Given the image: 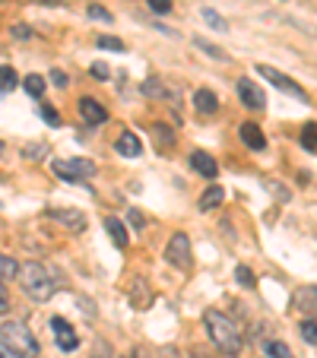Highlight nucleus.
I'll use <instances>...</instances> for the list:
<instances>
[{
    "mask_svg": "<svg viewBox=\"0 0 317 358\" xmlns=\"http://www.w3.org/2000/svg\"><path fill=\"white\" fill-rule=\"evenodd\" d=\"M203 324H206L209 339L216 343L219 352H225V355H238V352H241V330L235 327V320H229V314L209 308V311L203 314Z\"/></svg>",
    "mask_w": 317,
    "mask_h": 358,
    "instance_id": "nucleus-1",
    "label": "nucleus"
},
{
    "mask_svg": "<svg viewBox=\"0 0 317 358\" xmlns=\"http://www.w3.org/2000/svg\"><path fill=\"white\" fill-rule=\"evenodd\" d=\"M20 279H22V292L35 301H48V298L55 295V282H51V273L45 270L41 264H26L20 270Z\"/></svg>",
    "mask_w": 317,
    "mask_h": 358,
    "instance_id": "nucleus-2",
    "label": "nucleus"
},
{
    "mask_svg": "<svg viewBox=\"0 0 317 358\" xmlns=\"http://www.w3.org/2000/svg\"><path fill=\"white\" fill-rule=\"evenodd\" d=\"M0 339H3L13 352H20V355H26V358L38 355V339L32 336V330H29L22 320H7V324L0 327Z\"/></svg>",
    "mask_w": 317,
    "mask_h": 358,
    "instance_id": "nucleus-3",
    "label": "nucleus"
},
{
    "mask_svg": "<svg viewBox=\"0 0 317 358\" xmlns=\"http://www.w3.org/2000/svg\"><path fill=\"white\" fill-rule=\"evenodd\" d=\"M51 169H55V175L67 184H83V178L95 175V165L86 162V159H57V162H51Z\"/></svg>",
    "mask_w": 317,
    "mask_h": 358,
    "instance_id": "nucleus-4",
    "label": "nucleus"
},
{
    "mask_svg": "<svg viewBox=\"0 0 317 358\" xmlns=\"http://www.w3.org/2000/svg\"><path fill=\"white\" fill-rule=\"evenodd\" d=\"M165 260H169L171 266H178V270H190V264H194V254H190V238L184 235V231H175V235L169 238Z\"/></svg>",
    "mask_w": 317,
    "mask_h": 358,
    "instance_id": "nucleus-5",
    "label": "nucleus"
},
{
    "mask_svg": "<svg viewBox=\"0 0 317 358\" xmlns=\"http://www.w3.org/2000/svg\"><path fill=\"white\" fill-rule=\"evenodd\" d=\"M257 73L263 76V80H270L273 86L279 89V92H286V95H292V99H308V95H304V89L298 86L295 80H292V76H286V73H279V70H273V67H267V64H260V67H257Z\"/></svg>",
    "mask_w": 317,
    "mask_h": 358,
    "instance_id": "nucleus-6",
    "label": "nucleus"
},
{
    "mask_svg": "<svg viewBox=\"0 0 317 358\" xmlns=\"http://www.w3.org/2000/svg\"><path fill=\"white\" fill-rule=\"evenodd\" d=\"M238 99H241V105L251 111L267 108V95L260 92V86H257L254 80H238Z\"/></svg>",
    "mask_w": 317,
    "mask_h": 358,
    "instance_id": "nucleus-7",
    "label": "nucleus"
},
{
    "mask_svg": "<svg viewBox=\"0 0 317 358\" xmlns=\"http://www.w3.org/2000/svg\"><path fill=\"white\" fill-rule=\"evenodd\" d=\"M51 330H55V343L61 345L64 352H73L76 345H80V336H76V330L64 317H51Z\"/></svg>",
    "mask_w": 317,
    "mask_h": 358,
    "instance_id": "nucleus-8",
    "label": "nucleus"
},
{
    "mask_svg": "<svg viewBox=\"0 0 317 358\" xmlns=\"http://www.w3.org/2000/svg\"><path fill=\"white\" fill-rule=\"evenodd\" d=\"M48 216L57 219V222H64L70 231H83V229H86V216H83L80 210H61V206H55V210H48Z\"/></svg>",
    "mask_w": 317,
    "mask_h": 358,
    "instance_id": "nucleus-9",
    "label": "nucleus"
},
{
    "mask_svg": "<svg viewBox=\"0 0 317 358\" xmlns=\"http://www.w3.org/2000/svg\"><path fill=\"white\" fill-rule=\"evenodd\" d=\"M80 115H83V121L89 124V127H95V124H105V117H108V111L101 108L95 99H80Z\"/></svg>",
    "mask_w": 317,
    "mask_h": 358,
    "instance_id": "nucleus-10",
    "label": "nucleus"
},
{
    "mask_svg": "<svg viewBox=\"0 0 317 358\" xmlns=\"http://www.w3.org/2000/svg\"><path fill=\"white\" fill-rule=\"evenodd\" d=\"M190 165H194V169L200 171L203 178H216L219 175L216 159L209 156V152H203V149H194V152H190Z\"/></svg>",
    "mask_w": 317,
    "mask_h": 358,
    "instance_id": "nucleus-11",
    "label": "nucleus"
},
{
    "mask_svg": "<svg viewBox=\"0 0 317 358\" xmlns=\"http://www.w3.org/2000/svg\"><path fill=\"white\" fill-rule=\"evenodd\" d=\"M115 149H118V156L136 159V156H140V152H143V143H140V136H136V134H130V130H124V134L118 136Z\"/></svg>",
    "mask_w": 317,
    "mask_h": 358,
    "instance_id": "nucleus-12",
    "label": "nucleus"
},
{
    "mask_svg": "<svg viewBox=\"0 0 317 358\" xmlns=\"http://www.w3.org/2000/svg\"><path fill=\"white\" fill-rule=\"evenodd\" d=\"M238 134H241V143L248 149H263L267 146V136H263V130L257 127V124H241V130H238Z\"/></svg>",
    "mask_w": 317,
    "mask_h": 358,
    "instance_id": "nucleus-13",
    "label": "nucleus"
},
{
    "mask_svg": "<svg viewBox=\"0 0 317 358\" xmlns=\"http://www.w3.org/2000/svg\"><path fill=\"white\" fill-rule=\"evenodd\" d=\"M194 108L200 111V115H216V108H219L216 92H209V89H197L194 92Z\"/></svg>",
    "mask_w": 317,
    "mask_h": 358,
    "instance_id": "nucleus-14",
    "label": "nucleus"
},
{
    "mask_svg": "<svg viewBox=\"0 0 317 358\" xmlns=\"http://www.w3.org/2000/svg\"><path fill=\"white\" fill-rule=\"evenodd\" d=\"M130 301H134V308H140V311L153 301V295H149V289H146V279H134V285H130Z\"/></svg>",
    "mask_w": 317,
    "mask_h": 358,
    "instance_id": "nucleus-15",
    "label": "nucleus"
},
{
    "mask_svg": "<svg viewBox=\"0 0 317 358\" xmlns=\"http://www.w3.org/2000/svg\"><path fill=\"white\" fill-rule=\"evenodd\" d=\"M105 229H108L111 241H115L118 248H127V229H124V222H121V219L108 216V219H105Z\"/></svg>",
    "mask_w": 317,
    "mask_h": 358,
    "instance_id": "nucleus-16",
    "label": "nucleus"
},
{
    "mask_svg": "<svg viewBox=\"0 0 317 358\" xmlns=\"http://www.w3.org/2000/svg\"><path fill=\"white\" fill-rule=\"evenodd\" d=\"M223 200H225L223 187H219V184H213V187H206V190L200 194V210H216Z\"/></svg>",
    "mask_w": 317,
    "mask_h": 358,
    "instance_id": "nucleus-17",
    "label": "nucleus"
},
{
    "mask_svg": "<svg viewBox=\"0 0 317 358\" xmlns=\"http://www.w3.org/2000/svg\"><path fill=\"white\" fill-rule=\"evenodd\" d=\"M200 16H203V22H206L209 29H216V32H229V20H223V16H219L213 7H203Z\"/></svg>",
    "mask_w": 317,
    "mask_h": 358,
    "instance_id": "nucleus-18",
    "label": "nucleus"
},
{
    "mask_svg": "<svg viewBox=\"0 0 317 358\" xmlns=\"http://www.w3.org/2000/svg\"><path fill=\"white\" fill-rule=\"evenodd\" d=\"M295 304H302V311L308 308L311 314H317V285H308V289H302L295 295Z\"/></svg>",
    "mask_w": 317,
    "mask_h": 358,
    "instance_id": "nucleus-19",
    "label": "nucleus"
},
{
    "mask_svg": "<svg viewBox=\"0 0 317 358\" xmlns=\"http://www.w3.org/2000/svg\"><path fill=\"white\" fill-rule=\"evenodd\" d=\"M20 270H22V266L16 264L13 257L0 254V279H3V282H7V279H16V276H20Z\"/></svg>",
    "mask_w": 317,
    "mask_h": 358,
    "instance_id": "nucleus-20",
    "label": "nucleus"
},
{
    "mask_svg": "<svg viewBox=\"0 0 317 358\" xmlns=\"http://www.w3.org/2000/svg\"><path fill=\"white\" fill-rule=\"evenodd\" d=\"M20 86V76L13 67H0V92H13Z\"/></svg>",
    "mask_w": 317,
    "mask_h": 358,
    "instance_id": "nucleus-21",
    "label": "nucleus"
},
{
    "mask_svg": "<svg viewBox=\"0 0 317 358\" xmlns=\"http://www.w3.org/2000/svg\"><path fill=\"white\" fill-rule=\"evenodd\" d=\"M22 86H26V92L32 95V99H38V95L45 92V80H41L38 73H29L26 80H22Z\"/></svg>",
    "mask_w": 317,
    "mask_h": 358,
    "instance_id": "nucleus-22",
    "label": "nucleus"
},
{
    "mask_svg": "<svg viewBox=\"0 0 317 358\" xmlns=\"http://www.w3.org/2000/svg\"><path fill=\"white\" fill-rule=\"evenodd\" d=\"M194 45L200 48V51H206L209 57H216V61H225V57H229V55H225V51H223V48H219V45H213V41H206V38H194Z\"/></svg>",
    "mask_w": 317,
    "mask_h": 358,
    "instance_id": "nucleus-23",
    "label": "nucleus"
},
{
    "mask_svg": "<svg viewBox=\"0 0 317 358\" xmlns=\"http://www.w3.org/2000/svg\"><path fill=\"white\" fill-rule=\"evenodd\" d=\"M143 92H146V95H155V99H171V92H169V89H165L159 80H146V83H143Z\"/></svg>",
    "mask_w": 317,
    "mask_h": 358,
    "instance_id": "nucleus-24",
    "label": "nucleus"
},
{
    "mask_svg": "<svg viewBox=\"0 0 317 358\" xmlns=\"http://www.w3.org/2000/svg\"><path fill=\"white\" fill-rule=\"evenodd\" d=\"M267 355L270 358H292V349L286 343H279V339H270V343H267Z\"/></svg>",
    "mask_w": 317,
    "mask_h": 358,
    "instance_id": "nucleus-25",
    "label": "nucleus"
},
{
    "mask_svg": "<svg viewBox=\"0 0 317 358\" xmlns=\"http://www.w3.org/2000/svg\"><path fill=\"white\" fill-rule=\"evenodd\" d=\"M302 339L308 345H317V320H302Z\"/></svg>",
    "mask_w": 317,
    "mask_h": 358,
    "instance_id": "nucleus-26",
    "label": "nucleus"
},
{
    "mask_svg": "<svg viewBox=\"0 0 317 358\" xmlns=\"http://www.w3.org/2000/svg\"><path fill=\"white\" fill-rule=\"evenodd\" d=\"M153 136L159 140V146H162V149H169V146H171V140H175V136H171V130H169V127H162V124H155V127H153Z\"/></svg>",
    "mask_w": 317,
    "mask_h": 358,
    "instance_id": "nucleus-27",
    "label": "nucleus"
},
{
    "mask_svg": "<svg viewBox=\"0 0 317 358\" xmlns=\"http://www.w3.org/2000/svg\"><path fill=\"white\" fill-rule=\"evenodd\" d=\"M99 48H105V51H124V41L115 38V35H99Z\"/></svg>",
    "mask_w": 317,
    "mask_h": 358,
    "instance_id": "nucleus-28",
    "label": "nucleus"
},
{
    "mask_svg": "<svg viewBox=\"0 0 317 358\" xmlns=\"http://www.w3.org/2000/svg\"><path fill=\"white\" fill-rule=\"evenodd\" d=\"M41 156H45V143H32V146H22V159H32V162H38Z\"/></svg>",
    "mask_w": 317,
    "mask_h": 358,
    "instance_id": "nucleus-29",
    "label": "nucleus"
},
{
    "mask_svg": "<svg viewBox=\"0 0 317 358\" xmlns=\"http://www.w3.org/2000/svg\"><path fill=\"white\" fill-rule=\"evenodd\" d=\"M235 279H238V285H244V289H254V273H251L248 266H238Z\"/></svg>",
    "mask_w": 317,
    "mask_h": 358,
    "instance_id": "nucleus-30",
    "label": "nucleus"
},
{
    "mask_svg": "<svg viewBox=\"0 0 317 358\" xmlns=\"http://www.w3.org/2000/svg\"><path fill=\"white\" fill-rule=\"evenodd\" d=\"M302 143L308 149H317V124H308V127L302 130Z\"/></svg>",
    "mask_w": 317,
    "mask_h": 358,
    "instance_id": "nucleus-31",
    "label": "nucleus"
},
{
    "mask_svg": "<svg viewBox=\"0 0 317 358\" xmlns=\"http://www.w3.org/2000/svg\"><path fill=\"white\" fill-rule=\"evenodd\" d=\"M86 13L92 16V20H101V22H111V13L105 7H99V3H89L86 7Z\"/></svg>",
    "mask_w": 317,
    "mask_h": 358,
    "instance_id": "nucleus-32",
    "label": "nucleus"
},
{
    "mask_svg": "<svg viewBox=\"0 0 317 358\" xmlns=\"http://www.w3.org/2000/svg\"><path fill=\"white\" fill-rule=\"evenodd\" d=\"M146 3H149V10H153V13H159V16L171 13V0H146Z\"/></svg>",
    "mask_w": 317,
    "mask_h": 358,
    "instance_id": "nucleus-33",
    "label": "nucleus"
},
{
    "mask_svg": "<svg viewBox=\"0 0 317 358\" xmlns=\"http://www.w3.org/2000/svg\"><path fill=\"white\" fill-rule=\"evenodd\" d=\"M13 304H10V295H7V285H3V279H0V314H7Z\"/></svg>",
    "mask_w": 317,
    "mask_h": 358,
    "instance_id": "nucleus-34",
    "label": "nucleus"
},
{
    "mask_svg": "<svg viewBox=\"0 0 317 358\" xmlns=\"http://www.w3.org/2000/svg\"><path fill=\"white\" fill-rule=\"evenodd\" d=\"M89 73H92L95 76V80H108V73H111V70L108 67H105V64H92V67H89Z\"/></svg>",
    "mask_w": 317,
    "mask_h": 358,
    "instance_id": "nucleus-35",
    "label": "nucleus"
},
{
    "mask_svg": "<svg viewBox=\"0 0 317 358\" xmlns=\"http://www.w3.org/2000/svg\"><path fill=\"white\" fill-rule=\"evenodd\" d=\"M92 358H111V345H108V343H95Z\"/></svg>",
    "mask_w": 317,
    "mask_h": 358,
    "instance_id": "nucleus-36",
    "label": "nucleus"
},
{
    "mask_svg": "<svg viewBox=\"0 0 317 358\" xmlns=\"http://www.w3.org/2000/svg\"><path fill=\"white\" fill-rule=\"evenodd\" d=\"M41 117H45L48 124H61V115H57L55 108H48V105H41Z\"/></svg>",
    "mask_w": 317,
    "mask_h": 358,
    "instance_id": "nucleus-37",
    "label": "nucleus"
},
{
    "mask_svg": "<svg viewBox=\"0 0 317 358\" xmlns=\"http://www.w3.org/2000/svg\"><path fill=\"white\" fill-rule=\"evenodd\" d=\"M0 358H26V355H20V352H13L7 343H3V339H0Z\"/></svg>",
    "mask_w": 317,
    "mask_h": 358,
    "instance_id": "nucleus-38",
    "label": "nucleus"
},
{
    "mask_svg": "<svg viewBox=\"0 0 317 358\" xmlns=\"http://www.w3.org/2000/svg\"><path fill=\"white\" fill-rule=\"evenodd\" d=\"M13 38H32V29L20 22V26H13Z\"/></svg>",
    "mask_w": 317,
    "mask_h": 358,
    "instance_id": "nucleus-39",
    "label": "nucleus"
},
{
    "mask_svg": "<svg viewBox=\"0 0 317 358\" xmlns=\"http://www.w3.org/2000/svg\"><path fill=\"white\" fill-rule=\"evenodd\" d=\"M51 80H55V86H57V89L67 86V73H61V70H55V73H51Z\"/></svg>",
    "mask_w": 317,
    "mask_h": 358,
    "instance_id": "nucleus-40",
    "label": "nucleus"
},
{
    "mask_svg": "<svg viewBox=\"0 0 317 358\" xmlns=\"http://www.w3.org/2000/svg\"><path fill=\"white\" fill-rule=\"evenodd\" d=\"M267 187H270L273 194H279V200H289V190H286V187H276L273 181H267Z\"/></svg>",
    "mask_w": 317,
    "mask_h": 358,
    "instance_id": "nucleus-41",
    "label": "nucleus"
},
{
    "mask_svg": "<svg viewBox=\"0 0 317 358\" xmlns=\"http://www.w3.org/2000/svg\"><path fill=\"white\" fill-rule=\"evenodd\" d=\"M130 222H134L136 229H140V225H143V216H140V213H136V210H130Z\"/></svg>",
    "mask_w": 317,
    "mask_h": 358,
    "instance_id": "nucleus-42",
    "label": "nucleus"
},
{
    "mask_svg": "<svg viewBox=\"0 0 317 358\" xmlns=\"http://www.w3.org/2000/svg\"><path fill=\"white\" fill-rule=\"evenodd\" d=\"M162 358H181L175 349H162Z\"/></svg>",
    "mask_w": 317,
    "mask_h": 358,
    "instance_id": "nucleus-43",
    "label": "nucleus"
},
{
    "mask_svg": "<svg viewBox=\"0 0 317 358\" xmlns=\"http://www.w3.org/2000/svg\"><path fill=\"white\" fill-rule=\"evenodd\" d=\"M41 3H48V7H61L64 0H41Z\"/></svg>",
    "mask_w": 317,
    "mask_h": 358,
    "instance_id": "nucleus-44",
    "label": "nucleus"
},
{
    "mask_svg": "<svg viewBox=\"0 0 317 358\" xmlns=\"http://www.w3.org/2000/svg\"><path fill=\"white\" fill-rule=\"evenodd\" d=\"M0 156H3V140H0Z\"/></svg>",
    "mask_w": 317,
    "mask_h": 358,
    "instance_id": "nucleus-45",
    "label": "nucleus"
}]
</instances>
